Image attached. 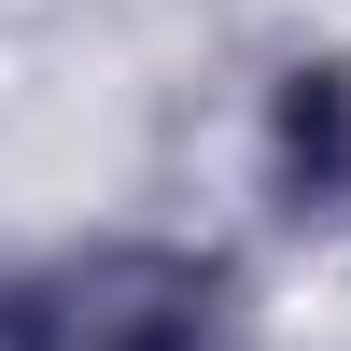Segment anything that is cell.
<instances>
[{"instance_id": "1", "label": "cell", "mask_w": 351, "mask_h": 351, "mask_svg": "<svg viewBox=\"0 0 351 351\" xmlns=\"http://www.w3.org/2000/svg\"><path fill=\"white\" fill-rule=\"evenodd\" d=\"M281 183L295 197H337L351 183V71H295L281 84Z\"/></svg>"}]
</instances>
